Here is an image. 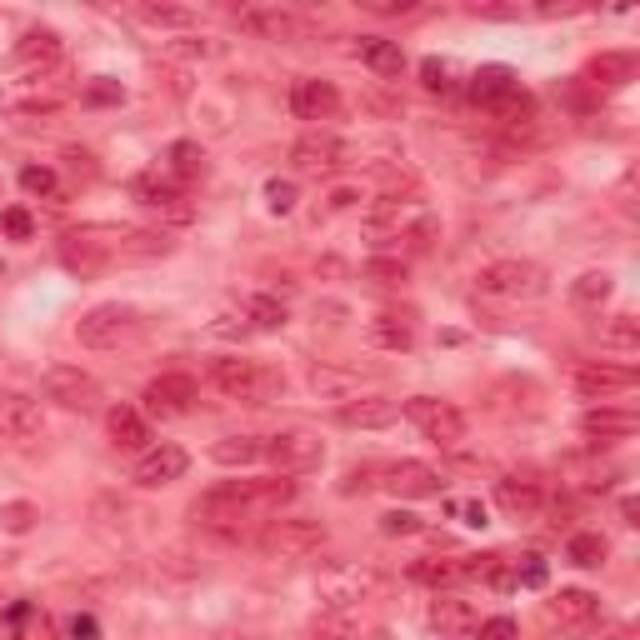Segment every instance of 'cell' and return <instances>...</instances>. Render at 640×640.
<instances>
[{"label": "cell", "instance_id": "6da1fadb", "mask_svg": "<svg viewBox=\"0 0 640 640\" xmlns=\"http://www.w3.org/2000/svg\"><path fill=\"white\" fill-rule=\"evenodd\" d=\"M285 500H295L291 480H226L196 500V516L210 525L220 521H250V516H271Z\"/></svg>", "mask_w": 640, "mask_h": 640}, {"label": "cell", "instance_id": "7a4b0ae2", "mask_svg": "<svg viewBox=\"0 0 640 640\" xmlns=\"http://www.w3.org/2000/svg\"><path fill=\"white\" fill-rule=\"evenodd\" d=\"M210 386H216L220 395H230V401H240V405H265L285 391V376L275 366H265V360L216 356L210 360Z\"/></svg>", "mask_w": 640, "mask_h": 640}, {"label": "cell", "instance_id": "3957f363", "mask_svg": "<svg viewBox=\"0 0 640 640\" xmlns=\"http://www.w3.org/2000/svg\"><path fill=\"white\" fill-rule=\"evenodd\" d=\"M135 330H141V311L126 301H106L76 321V340L90 350H116L126 340H135Z\"/></svg>", "mask_w": 640, "mask_h": 640}, {"label": "cell", "instance_id": "277c9868", "mask_svg": "<svg viewBox=\"0 0 640 640\" xmlns=\"http://www.w3.org/2000/svg\"><path fill=\"white\" fill-rule=\"evenodd\" d=\"M476 281L480 291L500 295V301H541L551 291V281H545V271L535 261H490Z\"/></svg>", "mask_w": 640, "mask_h": 640}, {"label": "cell", "instance_id": "5b68a950", "mask_svg": "<svg viewBox=\"0 0 640 640\" xmlns=\"http://www.w3.org/2000/svg\"><path fill=\"white\" fill-rule=\"evenodd\" d=\"M401 411H405V421L425 435V441H435V445H460V441H466V415H460L451 401H441V395H411Z\"/></svg>", "mask_w": 640, "mask_h": 640}, {"label": "cell", "instance_id": "8992f818", "mask_svg": "<svg viewBox=\"0 0 640 640\" xmlns=\"http://www.w3.org/2000/svg\"><path fill=\"white\" fill-rule=\"evenodd\" d=\"M256 545H261L265 555H281V561H301V555H315L321 545H326V525L305 521V516H285V521L265 525Z\"/></svg>", "mask_w": 640, "mask_h": 640}, {"label": "cell", "instance_id": "52a82bcc", "mask_svg": "<svg viewBox=\"0 0 640 640\" xmlns=\"http://www.w3.org/2000/svg\"><path fill=\"white\" fill-rule=\"evenodd\" d=\"M261 456L271 460L281 476H295V470H311V466H321L326 460V441L315 431H275L271 441H261Z\"/></svg>", "mask_w": 640, "mask_h": 640}, {"label": "cell", "instance_id": "ba28073f", "mask_svg": "<svg viewBox=\"0 0 640 640\" xmlns=\"http://www.w3.org/2000/svg\"><path fill=\"white\" fill-rule=\"evenodd\" d=\"M41 391H45V401L66 405V411H80V415L100 405V380L86 376L80 366H51L41 376Z\"/></svg>", "mask_w": 640, "mask_h": 640}, {"label": "cell", "instance_id": "9c48e42d", "mask_svg": "<svg viewBox=\"0 0 640 640\" xmlns=\"http://www.w3.org/2000/svg\"><path fill=\"white\" fill-rule=\"evenodd\" d=\"M141 401H145V415H155V421H181L196 405V380L181 376V370H165V376H155L145 386Z\"/></svg>", "mask_w": 640, "mask_h": 640}, {"label": "cell", "instance_id": "30bf717a", "mask_svg": "<svg viewBox=\"0 0 640 640\" xmlns=\"http://www.w3.org/2000/svg\"><path fill=\"white\" fill-rule=\"evenodd\" d=\"M291 161H295V171H305V175H330L350 161V145L330 131H305L301 141L291 145Z\"/></svg>", "mask_w": 640, "mask_h": 640}, {"label": "cell", "instance_id": "8fae6325", "mask_svg": "<svg viewBox=\"0 0 640 640\" xmlns=\"http://www.w3.org/2000/svg\"><path fill=\"white\" fill-rule=\"evenodd\" d=\"M236 25L250 31L256 41H301L305 35V21L295 11H285V6H240Z\"/></svg>", "mask_w": 640, "mask_h": 640}, {"label": "cell", "instance_id": "7c38bea8", "mask_svg": "<svg viewBox=\"0 0 640 640\" xmlns=\"http://www.w3.org/2000/svg\"><path fill=\"white\" fill-rule=\"evenodd\" d=\"M291 110H295V120H311L315 131H321L326 120L340 116V90L321 76H301L291 86Z\"/></svg>", "mask_w": 640, "mask_h": 640}, {"label": "cell", "instance_id": "4fadbf2b", "mask_svg": "<svg viewBox=\"0 0 640 640\" xmlns=\"http://www.w3.org/2000/svg\"><path fill=\"white\" fill-rule=\"evenodd\" d=\"M185 466H191V456H185L181 445L161 441V445H151V451H141L131 480H135V486H145V490H161V486H171V480H181Z\"/></svg>", "mask_w": 640, "mask_h": 640}, {"label": "cell", "instance_id": "5bb4252c", "mask_svg": "<svg viewBox=\"0 0 640 640\" xmlns=\"http://www.w3.org/2000/svg\"><path fill=\"white\" fill-rule=\"evenodd\" d=\"M575 391L590 395V401L630 395V391H636V370H630V366H606V360H586V366H575Z\"/></svg>", "mask_w": 640, "mask_h": 640}, {"label": "cell", "instance_id": "9a60e30c", "mask_svg": "<svg viewBox=\"0 0 640 640\" xmlns=\"http://www.w3.org/2000/svg\"><path fill=\"white\" fill-rule=\"evenodd\" d=\"M131 196L141 200V206L165 210V216H175V220H191V206H185V185L171 181V175H161V171L135 175V181H131Z\"/></svg>", "mask_w": 640, "mask_h": 640}, {"label": "cell", "instance_id": "2e32d148", "mask_svg": "<svg viewBox=\"0 0 640 640\" xmlns=\"http://www.w3.org/2000/svg\"><path fill=\"white\" fill-rule=\"evenodd\" d=\"M45 431V415L31 395L0 391V441H35Z\"/></svg>", "mask_w": 640, "mask_h": 640}, {"label": "cell", "instance_id": "e0dca14e", "mask_svg": "<svg viewBox=\"0 0 640 640\" xmlns=\"http://www.w3.org/2000/svg\"><path fill=\"white\" fill-rule=\"evenodd\" d=\"M171 250H175V240L165 230H116L110 226V261H161Z\"/></svg>", "mask_w": 640, "mask_h": 640}, {"label": "cell", "instance_id": "ac0fdd59", "mask_svg": "<svg viewBox=\"0 0 640 640\" xmlns=\"http://www.w3.org/2000/svg\"><path fill=\"white\" fill-rule=\"evenodd\" d=\"M336 421L346 431H386V425L401 421V401H391V395H360V401L340 405Z\"/></svg>", "mask_w": 640, "mask_h": 640}, {"label": "cell", "instance_id": "d6986e66", "mask_svg": "<svg viewBox=\"0 0 640 640\" xmlns=\"http://www.w3.org/2000/svg\"><path fill=\"white\" fill-rule=\"evenodd\" d=\"M380 486L391 490V496H401V500H421V496H441L445 480H441V470L425 466V460H401V466L386 470Z\"/></svg>", "mask_w": 640, "mask_h": 640}, {"label": "cell", "instance_id": "ffe728a7", "mask_svg": "<svg viewBox=\"0 0 640 640\" xmlns=\"http://www.w3.org/2000/svg\"><path fill=\"white\" fill-rule=\"evenodd\" d=\"M0 640H55V626L35 600H11L6 616H0Z\"/></svg>", "mask_w": 640, "mask_h": 640}, {"label": "cell", "instance_id": "44dd1931", "mask_svg": "<svg viewBox=\"0 0 640 640\" xmlns=\"http://www.w3.org/2000/svg\"><path fill=\"white\" fill-rule=\"evenodd\" d=\"M496 500H500V510H506V516L531 521V516H541L545 490H541V480H531V476H500L496 480Z\"/></svg>", "mask_w": 640, "mask_h": 640}, {"label": "cell", "instance_id": "7402d4cb", "mask_svg": "<svg viewBox=\"0 0 640 640\" xmlns=\"http://www.w3.org/2000/svg\"><path fill=\"white\" fill-rule=\"evenodd\" d=\"M466 90H470V100H476V106L500 110L510 96H516V90H521V80H516V70H510V66H480L476 76H470Z\"/></svg>", "mask_w": 640, "mask_h": 640}, {"label": "cell", "instance_id": "603a6c76", "mask_svg": "<svg viewBox=\"0 0 640 640\" xmlns=\"http://www.w3.org/2000/svg\"><path fill=\"white\" fill-rule=\"evenodd\" d=\"M356 55L366 61L370 70H376L380 80H395L405 70V51L395 41H386V35H360L356 41Z\"/></svg>", "mask_w": 640, "mask_h": 640}, {"label": "cell", "instance_id": "cb8c5ba5", "mask_svg": "<svg viewBox=\"0 0 640 640\" xmlns=\"http://www.w3.org/2000/svg\"><path fill=\"white\" fill-rule=\"evenodd\" d=\"M431 626L441 630V636H476L480 616H476V606H470V600L441 596V600L431 606Z\"/></svg>", "mask_w": 640, "mask_h": 640}, {"label": "cell", "instance_id": "d4e9b609", "mask_svg": "<svg viewBox=\"0 0 640 640\" xmlns=\"http://www.w3.org/2000/svg\"><path fill=\"white\" fill-rule=\"evenodd\" d=\"M581 431L600 435V441H626V435L640 431V415L636 411H610V405H600V411L581 415Z\"/></svg>", "mask_w": 640, "mask_h": 640}, {"label": "cell", "instance_id": "484cf974", "mask_svg": "<svg viewBox=\"0 0 640 640\" xmlns=\"http://www.w3.org/2000/svg\"><path fill=\"white\" fill-rule=\"evenodd\" d=\"M586 80L590 86H606V90L626 86V80H636V55L630 51H600L586 66Z\"/></svg>", "mask_w": 640, "mask_h": 640}, {"label": "cell", "instance_id": "4316f807", "mask_svg": "<svg viewBox=\"0 0 640 640\" xmlns=\"http://www.w3.org/2000/svg\"><path fill=\"white\" fill-rule=\"evenodd\" d=\"M370 346L411 350L415 346V321H411V315H395V311H380L376 321H370Z\"/></svg>", "mask_w": 640, "mask_h": 640}, {"label": "cell", "instance_id": "83f0119b", "mask_svg": "<svg viewBox=\"0 0 640 640\" xmlns=\"http://www.w3.org/2000/svg\"><path fill=\"white\" fill-rule=\"evenodd\" d=\"M106 431H110V441H116L120 451H145V441H151V425H145V415L131 411V405H116V411L106 415Z\"/></svg>", "mask_w": 640, "mask_h": 640}, {"label": "cell", "instance_id": "f1b7e54d", "mask_svg": "<svg viewBox=\"0 0 640 640\" xmlns=\"http://www.w3.org/2000/svg\"><path fill=\"white\" fill-rule=\"evenodd\" d=\"M551 616L561 620V626H586V620L600 616V596H590V590H561V596L551 600Z\"/></svg>", "mask_w": 640, "mask_h": 640}, {"label": "cell", "instance_id": "f546056e", "mask_svg": "<svg viewBox=\"0 0 640 640\" xmlns=\"http://www.w3.org/2000/svg\"><path fill=\"white\" fill-rule=\"evenodd\" d=\"M165 175H171V181H200V175H206V151H200L196 141H175L171 151H165Z\"/></svg>", "mask_w": 640, "mask_h": 640}, {"label": "cell", "instance_id": "4dcf8cb0", "mask_svg": "<svg viewBox=\"0 0 640 640\" xmlns=\"http://www.w3.org/2000/svg\"><path fill=\"white\" fill-rule=\"evenodd\" d=\"M15 61L21 66H55L61 61V35L55 31H25L15 45Z\"/></svg>", "mask_w": 640, "mask_h": 640}, {"label": "cell", "instance_id": "1f68e13d", "mask_svg": "<svg viewBox=\"0 0 640 640\" xmlns=\"http://www.w3.org/2000/svg\"><path fill=\"white\" fill-rule=\"evenodd\" d=\"M210 460H216V466H256V460H261V441H256V435H226V441H216L210 445Z\"/></svg>", "mask_w": 640, "mask_h": 640}, {"label": "cell", "instance_id": "d6a6232c", "mask_svg": "<svg viewBox=\"0 0 640 640\" xmlns=\"http://www.w3.org/2000/svg\"><path fill=\"white\" fill-rule=\"evenodd\" d=\"M411 581H421V586H456V581H466V555L460 561H411Z\"/></svg>", "mask_w": 640, "mask_h": 640}, {"label": "cell", "instance_id": "836d02e7", "mask_svg": "<svg viewBox=\"0 0 640 640\" xmlns=\"http://www.w3.org/2000/svg\"><path fill=\"white\" fill-rule=\"evenodd\" d=\"M606 535H596V531H581V535H571L565 541V561L571 565H581V571H596V565H606Z\"/></svg>", "mask_w": 640, "mask_h": 640}, {"label": "cell", "instance_id": "e575fe53", "mask_svg": "<svg viewBox=\"0 0 640 640\" xmlns=\"http://www.w3.org/2000/svg\"><path fill=\"white\" fill-rule=\"evenodd\" d=\"M610 291H616V281H610L606 271H586L581 281L571 285V301H575V305H586V311H600V305L610 301Z\"/></svg>", "mask_w": 640, "mask_h": 640}, {"label": "cell", "instance_id": "d590c367", "mask_svg": "<svg viewBox=\"0 0 640 640\" xmlns=\"http://www.w3.org/2000/svg\"><path fill=\"white\" fill-rule=\"evenodd\" d=\"M311 386L321 395H350L360 386V376H356V370H336V366H315L311 370Z\"/></svg>", "mask_w": 640, "mask_h": 640}, {"label": "cell", "instance_id": "8d00e7d4", "mask_svg": "<svg viewBox=\"0 0 640 640\" xmlns=\"http://www.w3.org/2000/svg\"><path fill=\"white\" fill-rule=\"evenodd\" d=\"M551 581V565L541 555H521V561H510V586H525V590H545Z\"/></svg>", "mask_w": 640, "mask_h": 640}, {"label": "cell", "instance_id": "74e56055", "mask_svg": "<svg viewBox=\"0 0 640 640\" xmlns=\"http://www.w3.org/2000/svg\"><path fill=\"white\" fill-rule=\"evenodd\" d=\"M600 346H610V350H640V321H636V315H616V321L600 330Z\"/></svg>", "mask_w": 640, "mask_h": 640}, {"label": "cell", "instance_id": "f35d334b", "mask_svg": "<svg viewBox=\"0 0 640 640\" xmlns=\"http://www.w3.org/2000/svg\"><path fill=\"white\" fill-rule=\"evenodd\" d=\"M246 315L256 330H281L285 326V305L275 301V295H256V301H246Z\"/></svg>", "mask_w": 640, "mask_h": 640}, {"label": "cell", "instance_id": "ab89813d", "mask_svg": "<svg viewBox=\"0 0 640 640\" xmlns=\"http://www.w3.org/2000/svg\"><path fill=\"white\" fill-rule=\"evenodd\" d=\"M35 521H41V510H35L31 500H6V506H0V531L6 535H25Z\"/></svg>", "mask_w": 640, "mask_h": 640}, {"label": "cell", "instance_id": "60d3db41", "mask_svg": "<svg viewBox=\"0 0 640 640\" xmlns=\"http://www.w3.org/2000/svg\"><path fill=\"white\" fill-rule=\"evenodd\" d=\"M315 640H356V620L346 616V610H326V616L311 626Z\"/></svg>", "mask_w": 640, "mask_h": 640}, {"label": "cell", "instance_id": "b9f144b4", "mask_svg": "<svg viewBox=\"0 0 640 640\" xmlns=\"http://www.w3.org/2000/svg\"><path fill=\"white\" fill-rule=\"evenodd\" d=\"M21 185L31 191V196H45V200L61 196V181H55L51 165H25V171H21Z\"/></svg>", "mask_w": 640, "mask_h": 640}, {"label": "cell", "instance_id": "7bdbcfd3", "mask_svg": "<svg viewBox=\"0 0 640 640\" xmlns=\"http://www.w3.org/2000/svg\"><path fill=\"white\" fill-rule=\"evenodd\" d=\"M366 281H376V285H405V261L401 256H376V261H366Z\"/></svg>", "mask_w": 640, "mask_h": 640}, {"label": "cell", "instance_id": "ee69618b", "mask_svg": "<svg viewBox=\"0 0 640 640\" xmlns=\"http://www.w3.org/2000/svg\"><path fill=\"white\" fill-rule=\"evenodd\" d=\"M265 210H271V216H291L295 210V181H281V175L265 181Z\"/></svg>", "mask_w": 640, "mask_h": 640}, {"label": "cell", "instance_id": "f6af8a7d", "mask_svg": "<svg viewBox=\"0 0 640 640\" xmlns=\"http://www.w3.org/2000/svg\"><path fill=\"white\" fill-rule=\"evenodd\" d=\"M421 86L431 90V96H451V90H456V80H451V66H445V61H421Z\"/></svg>", "mask_w": 640, "mask_h": 640}, {"label": "cell", "instance_id": "bcb514c9", "mask_svg": "<svg viewBox=\"0 0 640 640\" xmlns=\"http://www.w3.org/2000/svg\"><path fill=\"white\" fill-rule=\"evenodd\" d=\"M80 100H86V106H120V100H126V90H120V80L96 76L86 90H80Z\"/></svg>", "mask_w": 640, "mask_h": 640}, {"label": "cell", "instance_id": "7dc6e473", "mask_svg": "<svg viewBox=\"0 0 640 640\" xmlns=\"http://www.w3.org/2000/svg\"><path fill=\"white\" fill-rule=\"evenodd\" d=\"M0 230H6L11 240H31L35 236L31 210H25V206H6V210H0Z\"/></svg>", "mask_w": 640, "mask_h": 640}, {"label": "cell", "instance_id": "c3c4849f", "mask_svg": "<svg viewBox=\"0 0 640 640\" xmlns=\"http://www.w3.org/2000/svg\"><path fill=\"white\" fill-rule=\"evenodd\" d=\"M141 21H151V25H196V15L181 11V6H141Z\"/></svg>", "mask_w": 640, "mask_h": 640}, {"label": "cell", "instance_id": "681fc988", "mask_svg": "<svg viewBox=\"0 0 640 640\" xmlns=\"http://www.w3.org/2000/svg\"><path fill=\"white\" fill-rule=\"evenodd\" d=\"M380 531L386 535H415L421 531V516H411V510H386V516H380Z\"/></svg>", "mask_w": 640, "mask_h": 640}, {"label": "cell", "instance_id": "f907efd6", "mask_svg": "<svg viewBox=\"0 0 640 640\" xmlns=\"http://www.w3.org/2000/svg\"><path fill=\"white\" fill-rule=\"evenodd\" d=\"M521 630H516V620L510 616H496V620H480L476 626V640H516Z\"/></svg>", "mask_w": 640, "mask_h": 640}, {"label": "cell", "instance_id": "816d5d0a", "mask_svg": "<svg viewBox=\"0 0 640 640\" xmlns=\"http://www.w3.org/2000/svg\"><path fill=\"white\" fill-rule=\"evenodd\" d=\"M360 6L376 15H411L415 11V0H360Z\"/></svg>", "mask_w": 640, "mask_h": 640}, {"label": "cell", "instance_id": "f5cc1de1", "mask_svg": "<svg viewBox=\"0 0 640 640\" xmlns=\"http://www.w3.org/2000/svg\"><path fill=\"white\" fill-rule=\"evenodd\" d=\"M70 640H100V626H96V616H70Z\"/></svg>", "mask_w": 640, "mask_h": 640}, {"label": "cell", "instance_id": "db71d44e", "mask_svg": "<svg viewBox=\"0 0 640 640\" xmlns=\"http://www.w3.org/2000/svg\"><path fill=\"white\" fill-rule=\"evenodd\" d=\"M456 516H460L466 525H486V506H480V500H460Z\"/></svg>", "mask_w": 640, "mask_h": 640}]
</instances>
